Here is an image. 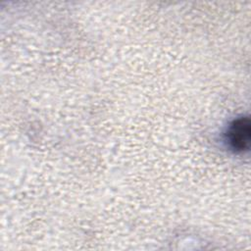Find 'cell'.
Returning <instances> with one entry per match:
<instances>
[{
	"instance_id": "cell-1",
	"label": "cell",
	"mask_w": 251,
	"mask_h": 251,
	"mask_svg": "<svg viewBox=\"0 0 251 251\" xmlns=\"http://www.w3.org/2000/svg\"><path fill=\"white\" fill-rule=\"evenodd\" d=\"M251 138V124L248 117H239L233 120L226 130L228 145L235 152H244L249 149Z\"/></svg>"
}]
</instances>
